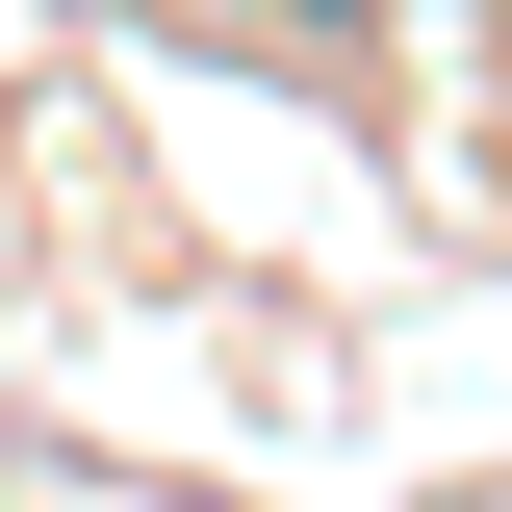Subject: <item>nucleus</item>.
<instances>
[{"instance_id": "1", "label": "nucleus", "mask_w": 512, "mask_h": 512, "mask_svg": "<svg viewBox=\"0 0 512 512\" xmlns=\"http://www.w3.org/2000/svg\"><path fill=\"white\" fill-rule=\"evenodd\" d=\"M308 26H359V0H308Z\"/></svg>"}]
</instances>
